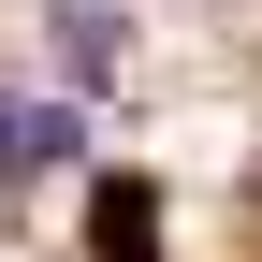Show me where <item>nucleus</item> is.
<instances>
[{"instance_id": "nucleus-1", "label": "nucleus", "mask_w": 262, "mask_h": 262, "mask_svg": "<svg viewBox=\"0 0 262 262\" xmlns=\"http://www.w3.org/2000/svg\"><path fill=\"white\" fill-rule=\"evenodd\" d=\"M88 262H160V189L146 175H102L88 189Z\"/></svg>"}, {"instance_id": "nucleus-2", "label": "nucleus", "mask_w": 262, "mask_h": 262, "mask_svg": "<svg viewBox=\"0 0 262 262\" xmlns=\"http://www.w3.org/2000/svg\"><path fill=\"white\" fill-rule=\"evenodd\" d=\"M44 160H73V102H29V88H0V189H29Z\"/></svg>"}]
</instances>
